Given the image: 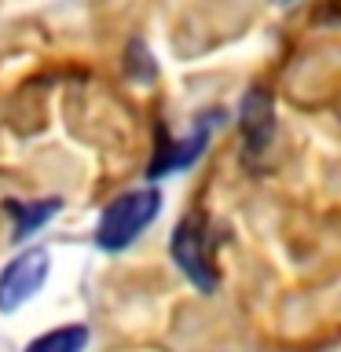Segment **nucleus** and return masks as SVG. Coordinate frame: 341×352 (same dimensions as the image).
I'll return each mask as SVG.
<instances>
[{
  "instance_id": "2",
  "label": "nucleus",
  "mask_w": 341,
  "mask_h": 352,
  "mask_svg": "<svg viewBox=\"0 0 341 352\" xmlns=\"http://www.w3.org/2000/svg\"><path fill=\"white\" fill-rule=\"evenodd\" d=\"M173 261L191 279L198 290H217V268H213V231L202 213L184 217L173 231Z\"/></svg>"
},
{
  "instance_id": "1",
  "label": "nucleus",
  "mask_w": 341,
  "mask_h": 352,
  "mask_svg": "<svg viewBox=\"0 0 341 352\" xmlns=\"http://www.w3.org/2000/svg\"><path fill=\"white\" fill-rule=\"evenodd\" d=\"M158 209H162V195L154 191V187H136V191L118 195L114 202L99 213L96 246L110 250V253L132 246V242L151 228V220L158 217Z\"/></svg>"
},
{
  "instance_id": "6",
  "label": "nucleus",
  "mask_w": 341,
  "mask_h": 352,
  "mask_svg": "<svg viewBox=\"0 0 341 352\" xmlns=\"http://www.w3.org/2000/svg\"><path fill=\"white\" fill-rule=\"evenodd\" d=\"M59 198H41V202H8V213L15 217V235L11 239H30L33 231L41 224H48V220L59 213Z\"/></svg>"
},
{
  "instance_id": "4",
  "label": "nucleus",
  "mask_w": 341,
  "mask_h": 352,
  "mask_svg": "<svg viewBox=\"0 0 341 352\" xmlns=\"http://www.w3.org/2000/svg\"><path fill=\"white\" fill-rule=\"evenodd\" d=\"M209 125L213 121H202L191 136H184V140H169L165 136L162 143H158V151H154V162H151V180H162V176H169V173H176V169H187L198 154H202V147H206V140H209Z\"/></svg>"
},
{
  "instance_id": "7",
  "label": "nucleus",
  "mask_w": 341,
  "mask_h": 352,
  "mask_svg": "<svg viewBox=\"0 0 341 352\" xmlns=\"http://www.w3.org/2000/svg\"><path fill=\"white\" fill-rule=\"evenodd\" d=\"M85 345H88V327L66 323V327H55L48 334L33 338L22 352H85Z\"/></svg>"
},
{
  "instance_id": "5",
  "label": "nucleus",
  "mask_w": 341,
  "mask_h": 352,
  "mask_svg": "<svg viewBox=\"0 0 341 352\" xmlns=\"http://www.w3.org/2000/svg\"><path fill=\"white\" fill-rule=\"evenodd\" d=\"M242 136H246V147L250 151H264L275 132V110H272V96L264 92V88H253V92H246V99H242Z\"/></svg>"
},
{
  "instance_id": "3",
  "label": "nucleus",
  "mask_w": 341,
  "mask_h": 352,
  "mask_svg": "<svg viewBox=\"0 0 341 352\" xmlns=\"http://www.w3.org/2000/svg\"><path fill=\"white\" fill-rule=\"evenodd\" d=\"M48 250L41 246H30L15 261H8L0 272V312H15L19 305H26L48 279Z\"/></svg>"
}]
</instances>
